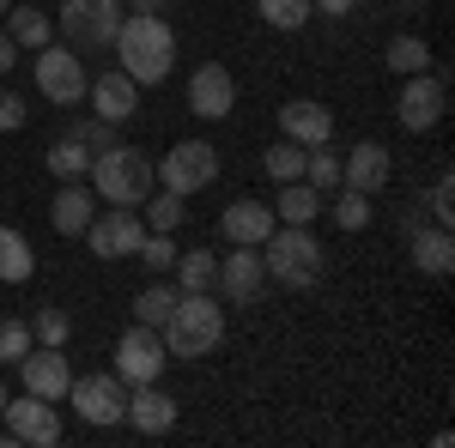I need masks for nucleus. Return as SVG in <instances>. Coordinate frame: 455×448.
I'll list each match as a JSON object with an SVG mask.
<instances>
[{
  "label": "nucleus",
  "instance_id": "9d476101",
  "mask_svg": "<svg viewBox=\"0 0 455 448\" xmlns=\"http://www.w3.org/2000/svg\"><path fill=\"white\" fill-rule=\"evenodd\" d=\"M212 291H225V303H237V310H255V303H261V291H267V261H261V248L231 242V255L219 261Z\"/></svg>",
  "mask_w": 455,
  "mask_h": 448
},
{
  "label": "nucleus",
  "instance_id": "58836bf2",
  "mask_svg": "<svg viewBox=\"0 0 455 448\" xmlns=\"http://www.w3.org/2000/svg\"><path fill=\"white\" fill-rule=\"evenodd\" d=\"M68 334H73V321L61 310H36L31 315V340L36 345H68Z\"/></svg>",
  "mask_w": 455,
  "mask_h": 448
},
{
  "label": "nucleus",
  "instance_id": "423d86ee",
  "mask_svg": "<svg viewBox=\"0 0 455 448\" xmlns=\"http://www.w3.org/2000/svg\"><path fill=\"white\" fill-rule=\"evenodd\" d=\"M116 25H122V0H61V12H55V31L68 36V49H79V55L109 49Z\"/></svg>",
  "mask_w": 455,
  "mask_h": 448
},
{
  "label": "nucleus",
  "instance_id": "a211bd4d",
  "mask_svg": "<svg viewBox=\"0 0 455 448\" xmlns=\"http://www.w3.org/2000/svg\"><path fill=\"white\" fill-rule=\"evenodd\" d=\"M280 134L291 139V145H328L334 139V109L328 104H315V98H291V104L280 109Z\"/></svg>",
  "mask_w": 455,
  "mask_h": 448
},
{
  "label": "nucleus",
  "instance_id": "72a5a7b5",
  "mask_svg": "<svg viewBox=\"0 0 455 448\" xmlns=\"http://www.w3.org/2000/svg\"><path fill=\"white\" fill-rule=\"evenodd\" d=\"M334 224H340V231H364V224H371V194L334 188Z\"/></svg>",
  "mask_w": 455,
  "mask_h": 448
},
{
  "label": "nucleus",
  "instance_id": "c03bdc74",
  "mask_svg": "<svg viewBox=\"0 0 455 448\" xmlns=\"http://www.w3.org/2000/svg\"><path fill=\"white\" fill-rule=\"evenodd\" d=\"M0 406H6V381H0Z\"/></svg>",
  "mask_w": 455,
  "mask_h": 448
},
{
  "label": "nucleus",
  "instance_id": "a19ab883",
  "mask_svg": "<svg viewBox=\"0 0 455 448\" xmlns=\"http://www.w3.org/2000/svg\"><path fill=\"white\" fill-rule=\"evenodd\" d=\"M310 6H315V12H328V19H347L358 0H310Z\"/></svg>",
  "mask_w": 455,
  "mask_h": 448
},
{
  "label": "nucleus",
  "instance_id": "f3484780",
  "mask_svg": "<svg viewBox=\"0 0 455 448\" xmlns=\"http://www.w3.org/2000/svg\"><path fill=\"white\" fill-rule=\"evenodd\" d=\"M85 98H92V115H104V122H128V115H140V85L128 79L122 67H109V73H98L92 85H85Z\"/></svg>",
  "mask_w": 455,
  "mask_h": 448
},
{
  "label": "nucleus",
  "instance_id": "6e6552de",
  "mask_svg": "<svg viewBox=\"0 0 455 448\" xmlns=\"http://www.w3.org/2000/svg\"><path fill=\"white\" fill-rule=\"evenodd\" d=\"M443 115H450V79L443 73H407V85L395 98V122L407 134H431Z\"/></svg>",
  "mask_w": 455,
  "mask_h": 448
},
{
  "label": "nucleus",
  "instance_id": "2eb2a0df",
  "mask_svg": "<svg viewBox=\"0 0 455 448\" xmlns=\"http://www.w3.org/2000/svg\"><path fill=\"white\" fill-rule=\"evenodd\" d=\"M19 376H25V394H43V400H68V388H73V364H68V351L61 345H31L25 358H19Z\"/></svg>",
  "mask_w": 455,
  "mask_h": 448
},
{
  "label": "nucleus",
  "instance_id": "c85d7f7f",
  "mask_svg": "<svg viewBox=\"0 0 455 448\" xmlns=\"http://www.w3.org/2000/svg\"><path fill=\"white\" fill-rule=\"evenodd\" d=\"M43 164H49V176H61V182H85V170H92V152H85L73 134H61L55 145H49V158H43Z\"/></svg>",
  "mask_w": 455,
  "mask_h": 448
},
{
  "label": "nucleus",
  "instance_id": "39448f33",
  "mask_svg": "<svg viewBox=\"0 0 455 448\" xmlns=\"http://www.w3.org/2000/svg\"><path fill=\"white\" fill-rule=\"evenodd\" d=\"M152 170H158V188H171V194H201L219 182V145L212 139H176L164 158H152Z\"/></svg>",
  "mask_w": 455,
  "mask_h": 448
},
{
  "label": "nucleus",
  "instance_id": "1a4fd4ad",
  "mask_svg": "<svg viewBox=\"0 0 455 448\" xmlns=\"http://www.w3.org/2000/svg\"><path fill=\"white\" fill-rule=\"evenodd\" d=\"M85 242H92V255H98V261H134V255H140V242H146L140 207H109V212H98V218L85 224Z\"/></svg>",
  "mask_w": 455,
  "mask_h": 448
},
{
  "label": "nucleus",
  "instance_id": "5701e85b",
  "mask_svg": "<svg viewBox=\"0 0 455 448\" xmlns=\"http://www.w3.org/2000/svg\"><path fill=\"white\" fill-rule=\"evenodd\" d=\"M6 36H12V49H43V43H55V19L43 12V6H6Z\"/></svg>",
  "mask_w": 455,
  "mask_h": 448
},
{
  "label": "nucleus",
  "instance_id": "4c0bfd02",
  "mask_svg": "<svg viewBox=\"0 0 455 448\" xmlns=\"http://www.w3.org/2000/svg\"><path fill=\"white\" fill-rule=\"evenodd\" d=\"M73 139L98 158V152H109L116 145V122H104V115H85V122H73Z\"/></svg>",
  "mask_w": 455,
  "mask_h": 448
},
{
  "label": "nucleus",
  "instance_id": "412c9836",
  "mask_svg": "<svg viewBox=\"0 0 455 448\" xmlns=\"http://www.w3.org/2000/svg\"><path fill=\"white\" fill-rule=\"evenodd\" d=\"M92 218H98V194H92L85 182H61V194H55V207H49L55 237H85Z\"/></svg>",
  "mask_w": 455,
  "mask_h": 448
},
{
  "label": "nucleus",
  "instance_id": "f704fd0d",
  "mask_svg": "<svg viewBox=\"0 0 455 448\" xmlns=\"http://www.w3.org/2000/svg\"><path fill=\"white\" fill-rule=\"evenodd\" d=\"M134 261H140L146 273H171V267H176V237H171V231H146V242H140Z\"/></svg>",
  "mask_w": 455,
  "mask_h": 448
},
{
  "label": "nucleus",
  "instance_id": "bb28decb",
  "mask_svg": "<svg viewBox=\"0 0 455 448\" xmlns=\"http://www.w3.org/2000/svg\"><path fill=\"white\" fill-rule=\"evenodd\" d=\"M212 279H219V255L212 248L176 255V291H212Z\"/></svg>",
  "mask_w": 455,
  "mask_h": 448
},
{
  "label": "nucleus",
  "instance_id": "9b49d317",
  "mask_svg": "<svg viewBox=\"0 0 455 448\" xmlns=\"http://www.w3.org/2000/svg\"><path fill=\"white\" fill-rule=\"evenodd\" d=\"M0 418H6V430H12V443H36V448H55L68 430H61V413H55V400H43V394H6V406H0Z\"/></svg>",
  "mask_w": 455,
  "mask_h": 448
},
{
  "label": "nucleus",
  "instance_id": "b1692460",
  "mask_svg": "<svg viewBox=\"0 0 455 448\" xmlns=\"http://www.w3.org/2000/svg\"><path fill=\"white\" fill-rule=\"evenodd\" d=\"M36 273V248L12 224H0V285H25Z\"/></svg>",
  "mask_w": 455,
  "mask_h": 448
},
{
  "label": "nucleus",
  "instance_id": "e433bc0d",
  "mask_svg": "<svg viewBox=\"0 0 455 448\" xmlns=\"http://www.w3.org/2000/svg\"><path fill=\"white\" fill-rule=\"evenodd\" d=\"M425 212H431V224H450L455 218V176L437 170V182L425 188Z\"/></svg>",
  "mask_w": 455,
  "mask_h": 448
},
{
  "label": "nucleus",
  "instance_id": "0eeeda50",
  "mask_svg": "<svg viewBox=\"0 0 455 448\" xmlns=\"http://www.w3.org/2000/svg\"><path fill=\"white\" fill-rule=\"evenodd\" d=\"M31 79H36V91L61 109H73L85 98V85H92V73L79 67V49H68V43H43L31 61Z\"/></svg>",
  "mask_w": 455,
  "mask_h": 448
},
{
  "label": "nucleus",
  "instance_id": "6ab92c4d",
  "mask_svg": "<svg viewBox=\"0 0 455 448\" xmlns=\"http://www.w3.org/2000/svg\"><path fill=\"white\" fill-rule=\"evenodd\" d=\"M407 255H413V267H419L425 279H450V267H455L450 224H413V231H407Z\"/></svg>",
  "mask_w": 455,
  "mask_h": 448
},
{
  "label": "nucleus",
  "instance_id": "aec40b11",
  "mask_svg": "<svg viewBox=\"0 0 455 448\" xmlns=\"http://www.w3.org/2000/svg\"><path fill=\"white\" fill-rule=\"evenodd\" d=\"M122 418H128L140 436H164V430L176 424V400L158 388V381H140V388H128V413Z\"/></svg>",
  "mask_w": 455,
  "mask_h": 448
},
{
  "label": "nucleus",
  "instance_id": "4468645a",
  "mask_svg": "<svg viewBox=\"0 0 455 448\" xmlns=\"http://www.w3.org/2000/svg\"><path fill=\"white\" fill-rule=\"evenodd\" d=\"M237 109V79L225 61H207V67L188 73V115H201V122H225Z\"/></svg>",
  "mask_w": 455,
  "mask_h": 448
},
{
  "label": "nucleus",
  "instance_id": "79ce46f5",
  "mask_svg": "<svg viewBox=\"0 0 455 448\" xmlns=\"http://www.w3.org/2000/svg\"><path fill=\"white\" fill-rule=\"evenodd\" d=\"M12 61H19V49H12V36L0 31V73H12Z\"/></svg>",
  "mask_w": 455,
  "mask_h": 448
},
{
  "label": "nucleus",
  "instance_id": "473e14b6",
  "mask_svg": "<svg viewBox=\"0 0 455 448\" xmlns=\"http://www.w3.org/2000/svg\"><path fill=\"white\" fill-rule=\"evenodd\" d=\"M304 145H291V139H280V145H267V158H261V170L274 176V182H298L304 176Z\"/></svg>",
  "mask_w": 455,
  "mask_h": 448
},
{
  "label": "nucleus",
  "instance_id": "37998d69",
  "mask_svg": "<svg viewBox=\"0 0 455 448\" xmlns=\"http://www.w3.org/2000/svg\"><path fill=\"white\" fill-rule=\"evenodd\" d=\"M158 6H164V0H134V12H158Z\"/></svg>",
  "mask_w": 455,
  "mask_h": 448
},
{
  "label": "nucleus",
  "instance_id": "7c9ffc66",
  "mask_svg": "<svg viewBox=\"0 0 455 448\" xmlns=\"http://www.w3.org/2000/svg\"><path fill=\"white\" fill-rule=\"evenodd\" d=\"M255 12H261L274 31H304L315 6H310V0H255Z\"/></svg>",
  "mask_w": 455,
  "mask_h": 448
},
{
  "label": "nucleus",
  "instance_id": "c756f323",
  "mask_svg": "<svg viewBox=\"0 0 455 448\" xmlns=\"http://www.w3.org/2000/svg\"><path fill=\"white\" fill-rule=\"evenodd\" d=\"M304 182H310L315 194H334V188H340V152H334V145H310V158H304Z\"/></svg>",
  "mask_w": 455,
  "mask_h": 448
},
{
  "label": "nucleus",
  "instance_id": "20e7f679",
  "mask_svg": "<svg viewBox=\"0 0 455 448\" xmlns=\"http://www.w3.org/2000/svg\"><path fill=\"white\" fill-rule=\"evenodd\" d=\"M261 261H267V279L285 285V291L322 285V267H328V255H322V242L310 237V224H274L267 242H261Z\"/></svg>",
  "mask_w": 455,
  "mask_h": 448
},
{
  "label": "nucleus",
  "instance_id": "4be33fe9",
  "mask_svg": "<svg viewBox=\"0 0 455 448\" xmlns=\"http://www.w3.org/2000/svg\"><path fill=\"white\" fill-rule=\"evenodd\" d=\"M219 231H225V242H249V248H261L267 231H274V207H261V200H237V207L219 212Z\"/></svg>",
  "mask_w": 455,
  "mask_h": 448
},
{
  "label": "nucleus",
  "instance_id": "ea45409f",
  "mask_svg": "<svg viewBox=\"0 0 455 448\" xmlns=\"http://www.w3.org/2000/svg\"><path fill=\"white\" fill-rule=\"evenodd\" d=\"M31 115H25V98L19 91H0V134H19Z\"/></svg>",
  "mask_w": 455,
  "mask_h": 448
},
{
  "label": "nucleus",
  "instance_id": "2f4dec72",
  "mask_svg": "<svg viewBox=\"0 0 455 448\" xmlns=\"http://www.w3.org/2000/svg\"><path fill=\"white\" fill-rule=\"evenodd\" d=\"M171 310H176V285H146L140 297H134V321L140 327H164Z\"/></svg>",
  "mask_w": 455,
  "mask_h": 448
},
{
  "label": "nucleus",
  "instance_id": "ddd939ff",
  "mask_svg": "<svg viewBox=\"0 0 455 448\" xmlns=\"http://www.w3.org/2000/svg\"><path fill=\"white\" fill-rule=\"evenodd\" d=\"M68 400L79 406L85 424L109 430V424H122V413H128V381H122V376H73Z\"/></svg>",
  "mask_w": 455,
  "mask_h": 448
},
{
  "label": "nucleus",
  "instance_id": "dca6fc26",
  "mask_svg": "<svg viewBox=\"0 0 455 448\" xmlns=\"http://www.w3.org/2000/svg\"><path fill=\"white\" fill-rule=\"evenodd\" d=\"M388 176H395V158H388L383 139H358L347 158H340V188L377 194V188H388Z\"/></svg>",
  "mask_w": 455,
  "mask_h": 448
},
{
  "label": "nucleus",
  "instance_id": "f257e3e1",
  "mask_svg": "<svg viewBox=\"0 0 455 448\" xmlns=\"http://www.w3.org/2000/svg\"><path fill=\"white\" fill-rule=\"evenodd\" d=\"M116 55H122V73L134 79V85H164L176 67V31L171 19H158V12H128L122 25H116V43H109Z\"/></svg>",
  "mask_w": 455,
  "mask_h": 448
},
{
  "label": "nucleus",
  "instance_id": "f8f14e48",
  "mask_svg": "<svg viewBox=\"0 0 455 448\" xmlns=\"http://www.w3.org/2000/svg\"><path fill=\"white\" fill-rule=\"evenodd\" d=\"M164 364H171V351H164V340H158V327H140V321H134V327L116 340V376L128 381V388L158 381Z\"/></svg>",
  "mask_w": 455,
  "mask_h": 448
},
{
  "label": "nucleus",
  "instance_id": "a18cd8bd",
  "mask_svg": "<svg viewBox=\"0 0 455 448\" xmlns=\"http://www.w3.org/2000/svg\"><path fill=\"white\" fill-rule=\"evenodd\" d=\"M6 6H12V0H0V19H6Z\"/></svg>",
  "mask_w": 455,
  "mask_h": 448
},
{
  "label": "nucleus",
  "instance_id": "cd10ccee",
  "mask_svg": "<svg viewBox=\"0 0 455 448\" xmlns=\"http://www.w3.org/2000/svg\"><path fill=\"white\" fill-rule=\"evenodd\" d=\"M383 61L401 73V79H407V73H425V67H431V43H425V36H413V31H401V36H388Z\"/></svg>",
  "mask_w": 455,
  "mask_h": 448
},
{
  "label": "nucleus",
  "instance_id": "f03ea898",
  "mask_svg": "<svg viewBox=\"0 0 455 448\" xmlns=\"http://www.w3.org/2000/svg\"><path fill=\"white\" fill-rule=\"evenodd\" d=\"M158 340L171 358H212L225 345V303L212 291H176V310L164 315Z\"/></svg>",
  "mask_w": 455,
  "mask_h": 448
},
{
  "label": "nucleus",
  "instance_id": "393cba45",
  "mask_svg": "<svg viewBox=\"0 0 455 448\" xmlns=\"http://www.w3.org/2000/svg\"><path fill=\"white\" fill-rule=\"evenodd\" d=\"M315 212H322V194H315L310 182L298 176V182H280V200H274V218H285V224H310Z\"/></svg>",
  "mask_w": 455,
  "mask_h": 448
},
{
  "label": "nucleus",
  "instance_id": "7ed1b4c3",
  "mask_svg": "<svg viewBox=\"0 0 455 448\" xmlns=\"http://www.w3.org/2000/svg\"><path fill=\"white\" fill-rule=\"evenodd\" d=\"M92 194L104 200V207H140L146 194L158 188V170H152V158H146L140 145H109V152H98L92 158Z\"/></svg>",
  "mask_w": 455,
  "mask_h": 448
},
{
  "label": "nucleus",
  "instance_id": "c9c22d12",
  "mask_svg": "<svg viewBox=\"0 0 455 448\" xmlns=\"http://www.w3.org/2000/svg\"><path fill=\"white\" fill-rule=\"evenodd\" d=\"M31 351V321L25 315H0V364H19Z\"/></svg>",
  "mask_w": 455,
  "mask_h": 448
},
{
  "label": "nucleus",
  "instance_id": "a878e982",
  "mask_svg": "<svg viewBox=\"0 0 455 448\" xmlns=\"http://www.w3.org/2000/svg\"><path fill=\"white\" fill-rule=\"evenodd\" d=\"M140 212H146V231H182V218H188V200L182 194H171V188H152L140 200Z\"/></svg>",
  "mask_w": 455,
  "mask_h": 448
}]
</instances>
